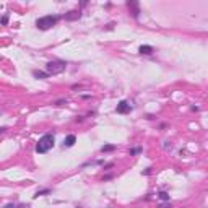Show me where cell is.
Here are the masks:
<instances>
[{"mask_svg": "<svg viewBox=\"0 0 208 208\" xmlns=\"http://www.w3.org/2000/svg\"><path fill=\"white\" fill-rule=\"evenodd\" d=\"M54 145H55V137H54V133L49 132V133H44L42 137L36 141L34 150H36V153H39V154H46L47 151H50L52 148H54Z\"/></svg>", "mask_w": 208, "mask_h": 208, "instance_id": "obj_1", "label": "cell"}, {"mask_svg": "<svg viewBox=\"0 0 208 208\" xmlns=\"http://www.w3.org/2000/svg\"><path fill=\"white\" fill-rule=\"evenodd\" d=\"M60 18H62L60 15H46V16H41V18H37L34 25H36L37 29H41V31H47V29H50L52 26L57 25Z\"/></svg>", "mask_w": 208, "mask_h": 208, "instance_id": "obj_2", "label": "cell"}, {"mask_svg": "<svg viewBox=\"0 0 208 208\" xmlns=\"http://www.w3.org/2000/svg\"><path fill=\"white\" fill-rule=\"evenodd\" d=\"M67 70V62L64 60H52V62H47L46 64V72L50 75H60Z\"/></svg>", "mask_w": 208, "mask_h": 208, "instance_id": "obj_3", "label": "cell"}, {"mask_svg": "<svg viewBox=\"0 0 208 208\" xmlns=\"http://www.w3.org/2000/svg\"><path fill=\"white\" fill-rule=\"evenodd\" d=\"M125 5L129 7V10H130V15H132V18H135V20H138L140 18V3L137 2V0H127L125 2Z\"/></svg>", "mask_w": 208, "mask_h": 208, "instance_id": "obj_4", "label": "cell"}, {"mask_svg": "<svg viewBox=\"0 0 208 208\" xmlns=\"http://www.w3.org/2000/svg\"><path fill=\"white\" fill-rule=\"evenodd\" d=\"M132 109H133V107L130 106V102L127 101V99L119 101V102H117V106H116V112L117 114H129Z\"/></svg>", "mask_w": 208, "mask_h": 208, "instance_id": "obj_5", "label": "cell"}, {"mask_svg": "<svg viewBox=\"0 0 208 208\" xmlns=\"http://www.w3.org/2000/svg\"><path fill=\"white\" fill-rule=\"evenodd\" d=\"M62 18L65 20V21H78L80 18H81V10H70V12L64 13L62 15Z\"/></svg>", "mask_w": 208, "mask_h": 208, "instance_id": "obj_6", "label": "cell"}, {"mask_svg": "<svg viewBox=\"0 0 208 208\" xmlns=\"http://www.w3.org/2000/svg\"><path fill=\"white\" fill-rule=\"evenodd\" d=\"M75 143H77V135H73V133H68L67 137L64 138V143H62V148H72Z\"/></svg>", "mask_w": 208, "mask_h": 208, "instance_id": "obj_7", "label": "cell"}, {"mask_svg": "<svg viewBox=\"0 0 208 208\" xmlns=\"http://www.w3.org/2000/svg\"><path fill=\"white\" fill-rule=\"evenodd\" d=\"M138 52H140L141 55H151V54L154 52V49H153V46L143 44V46H140V47H138Z\"/></svg>", "mask_w": 208, "mask_h": 208, "instance_id": "obj_8", "label": "cell"}, {"mask_svg": "<svg viewBox=\"0 0 208 208\" xmlns=\"http://www.w3.org/2000/svg\"><path fill=\"white\" fill-rule=\"evenodd\" d=\"M33 77L37 80H47V78H50V75L46 70H33Z\"/></svg>", "mask_w": 208, "mask_h": 208, "instance_id": "obj_9", "label": "cell"}, {"mask_svg": "<svg viewBox=\"0 0 208 208\" xmlns=\"http://www.w3.org/2000/svg\"><path fill=\"white\" fill-rule=\"evenodd\" d=\"M156 197H158L161 202H169V200H171V195H169V192H166V190H159V192L156 193Z\"/></svg>", "mask_w": 208, "mask_h": 208, "instance_id": "obj_10", "label": "cell"}, {"mask_svg": "<svg viewBox=\"0 0 208 208\" xmlns=\"http://www.w3.org/2000/svg\"><path fill=\"white\" fill-rule=\"evenodd\" d=\"M52 193V190L50 189H39L36 193H34V197L33 198H39V197H46V195H50Z\"/></svg>", "mask_w": 208, "mask_h": 208, "instance_id": "obj_11", "label": "cell"}, {"mask_svg": "<svg viewBox=\"0 0 208 208\" xmlns=\"http://www.w3.org/2000/svg\"><path fill=\"white\" fill-rule=\"evenodd\" d=\"M116 148L117 146L114 143H106V145H102V146H101V153H111V151H114Z\"/></svg>", "mask_w": 208, "mask_h": 208, "instance_id": "obj_12", "label": "cell"}, {"mask_svg": "<svg viewBox=\"0 0 208 208\" xmlns=\"http://www.w3.org/2000/svg\"><path fill=\"white\" fill-rule=\"evenodd\" d=\"M96 164H104V159H94V161H86L81 164V168H88V166H96Z\"/></svg>", "mask_w": 208, "mask_h": 208, "instance_id": "obj_13", "label": "cell"}, {"mask_svg": "<svg viewBox=\"0 0 208 208\" xmlns=\"http://www.w3.org/2000/svg\"><path fill=\"white\" fill-rule=\"evenodd\" d=\"M29 205H25V203H7L3 208H28Z\"/></svg>", "mask_w": 208, "mask_h": 208, "instance_id": "obj_14", "label": "cell"}, {"mask_svg": "<svg viewBox=\"0 0 208 208\" xmlns=\"http://www.w3.org/2000/svg\"><path fill=\"white\" fill-rule=\"evenodd\" d=\"M141 151H143V148H141V146H135V148H130V150H129V154L130 156H137V154H140Z\"/></svg>", "mask_w": 208, "mask_h": 208, "instance_id": "obj_15", "label": "cell"}, {"mask_svg": "<svg viewBox=\"0 0 208 208\" xmlns=\"http://www.w3.org/2000/svg\"><path fill=\"white\" fill-rule=\"evenodd\" d=\"M8 20H10V15H8V13H3V15L0 16V25L7 26V25H8Z\"/></svg>", "mask_w": 208, "mask_h": 208, "instance_id": "obj_16", "label": "cell"}, {"mask_svg": "<svg viewBox=\"0 0 208 208\" xmlns=\"http://www.w3.org/2000/svg\"><path fill=\"white\" fill-rule=\"evenodd\" d=\"M67 102H68V99H64V98H62V99H57L54 104H55V106H64V104H67Z\"/></svg>", "mask_w": 208, "mask_h": 208, "instance_id": "obj_17", "label": "cell"}, {"mask_svg": "<svg viewBox=\"0 0 208 208\" xmlns=\"http://www.w3.org/2000/svg\"><path fill=\"white\" fill-rule=\"evenodd\" d=\"M163 148H164V150H171L172 143H171V141H163Z\"/></svg>", "mask_w": 208, "mask_h": 208, "instance_id": "obj_18", "label": "cell"}, {"mask_svg": "<svg viewBox=\"0 0 208 208\" xmlns=\"http://www.w3.org/2000/svg\"><path fill=\"white\" fill-rule=\"evenodd\" d=\"M151 169H153V168H146L145 171H141V176H150L151 174Z\"/></svg>", "mask_w": 208, "mask_h": 208, "instance_id": "obj_19", "label": "cell"}, {"mask_svg": "<svg viewBox=\"0 0 208 208\" xmlns=\"http://www.w3.org/2000/svg\"><path fill=\"white\" fill-rule=\"evenodd\" d=\"M112 177H114V174H106V176H102V181L107 182V181H111Z\"/></svg>", "mask_w": 208, "mask_h": 208, "instance_id": "obj_20", "label": "cell"}, {"mask_svg": "<svg viewBox=\"0 0 208 208\" xmlns=\"http://www.w3.org/2000/svg\"><path fill=\"white\" fill-rule=\"evenodd\" d=\"M114 168V163H107V164H104V171H109V169Z\"/></svg>", "mask_w": 208, "mask_h": 208, "instance_id": "obj_21", "label": "cell"}, {"mask_svg": "<svg viewBox=\"0 0 208 208\" xmlns=\"http://www.w3.org/2000/svg\"><path fill=\"white\" fill-rule=\"evenodd\" d=\"M83 120H85V116H78L77 119H75V122L78 124V122H83Z\"/></svg>", "mask_w": 208, "mask_h": 208, "instance_id": "obj_22", "label": "cell"}, {"mask_svg": "<svg viewBox=\"0 0 208 208\" xmlns=\"http://www.w3.org/2000/svg\"><path fill=\"white\" fill-rule=\"evenodd\" d=\"M159 208H171V203H161Z\"/></svg>", "mask_w": 208, "mask_h": 208, "instance_id": "obj_23", "label": "cell"}, {"mask_svg": "<svg viewBox=\"0 0 208 208\" xmlns=\"http://www.w3.org/2000/svg\"><path fill=\"white\" fill-rule=\"evenodd\" d=\"M83 85H72V89H81Z\"/></svg>", "mask_w": 208, "mask_h": 208, "instance_id": "obj_24", "label": "cell"}, {"mask_svg": "<svg viewBox=\"0 0 208 208\" xmlns=\"http://www.w3.org/2000/svg\"><path fill=\"white\" fill-rule=\"evenodd\" d=\"M106 29H107V31H111V29H114V23H109V25H107V26H106Z\"/></svg>", "mask_w": 208, "mask_h": 208, "instance_id": "obj_25", "label": "cell"}, {"mask_svg": "<svg viewBox=\"0 0 208 208\" xmlns=\"http://www.w3.org/2000/svg\"><path fill=\"white\" fill-rule=\"evenodd\" d=\"M159 129H161V130L168 129V124H164V122H163V124H159Z\"/></svg>", "mask_w": 208, "mask_h": 208, "instance_id": "obj_26", "label": "cell"}, {"mask_svg": "<svg viewBox=\"0 0 208 208\" xmlns=\"http://www.w3.org/2000/svg\"><path fill=\"white\" fill-rule=\"evenodd\" d=\"M7 130H8V127H0V135H2V133H5Z\"/></svg>", "mask_w": 208, "mask_h": 208, "instance_id": "obj_27", "label": "cell"}, {"mask_svg": "<svg viewBox=\"0 0 208 208\" xmlns=\"http://www.w3.org/2000/svg\"><path fill=\"white\" fill-rule=\"evenodd\" d=\"M80 98H81V99H89V98H91V94H81Z\"/></svg>", "mask_w": 208, "mask_h": 208, "instance_id": "obj_28", "label": "cell"}, {"mask_svg": "<svg viewBox=\"0 0 208 208\" xmlns=\"http://www.w3.org/2000/svg\"><path fill=\"white\" fill-rule=\"evenodd\" d=\"M146 119H148V120H153L154 116H153V114H146Z\"/></svg>", "mask_w": 208, "mask_h": 208, "instance_id": "obj_29", "label": "cell"}, {"mask_svg": "<svg viewBox=\"0 0 208 208\" xmlns=\"http://www.w3.org/2000/svg\"><path fill=\"white\" fill-rule=\"evenodd\" d=\"M190 109H192L193 112H197V111H200V107H198V106H192V107H190Z\"/></svg>", "mask_w": 208, "mask_h": 208, "instance_id": "obj_30", "label": "cell"}, {"mask_svg": "<svg viewBox=\"0 0 208 208\" xmlns=\"http://www.w3.org/2000/svg\"><path fill=\"white\" fill-rule=\"evenodd\" d=\"M75 208H81V206H75Z\"/></svg>", "mask_w": 208, "mask_h": 208, "instance_id": "obj_31", "label": "cell"}]
</instances>
